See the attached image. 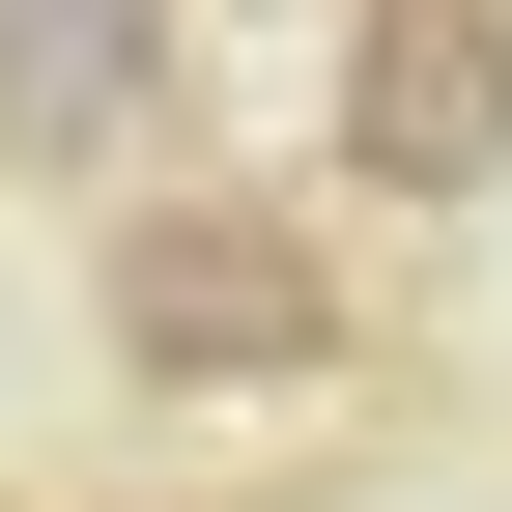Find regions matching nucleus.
<instances>
[{"label":"nucleus","mask_w":512,"mask_h":512,"mask_svg":"<svg viewBox=\"0 0 512 512\" xmlns=\"http://www.w3.org/2000/svg\"><path fill=\"white\" fill-rule=\"evenodd\" d=\"M171 143V0H0V171H114Z\"/></svg>","instance_id":"obj_3"},{"label":"nucleus","mask_w":512,"mask_h":512,"mask_svg":"<svg viewBox=\"0 0 512 512\" xmlns=\"http://www.w3.org/2000/svg\"><path fill=\"white\" fill-rule=\"evenodd\" d=\"M86 342L143 370V399H313V370L370 342V285H342V228L256 200V171H143V200L86 228Z\"/></svg>","instance_id":"obj_1"},{"label":"nucleus","mask_w":512,"mask_h":512,"mask_svg":"<svg viewBox=\"0 0 512 512\" xmlns=\"http://www.w3.org/2000/svg\"><path fill=\"white\" fill-rule=\"evenodd\" d=\"M342 171L370 200H484L512 171V0H370L342 29Z\"/></svg>","instance_id":"obj_2"}]
</instances>
